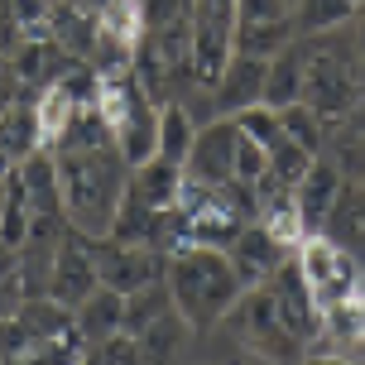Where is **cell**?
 I'll list each match as a JSON object with an SVG mask.
<instances>
[{
	"instance_id": "1",
	"label": "cell",
	"mask_w": 365,
	"mask_h": 365,
	"mask_svg": "<svg viewBox=\"0 0 365 365\" xmlns=\"http://www.w3.org/2000/svg\"><path fill=\"white\" fill-rule=\"evenodd\" d=\"M58 192H63V221L82 240H106L130 187V168L115 140L91 149H53Z\"/></svg>"
},
{
	"instance_id": "2",
	"label": "cell",
	"mask_w": 365,
	"mask_h": 365,
	"mask_svg": "<svg viewBox=\"0 0 365 365\" xmlns=\"http://www.w3.org/2000/svg\"><path fill=\"white\" fill-rule=\"evenodd\" d=\"M164 284L173 293V312L187 322V331H212L245 293L231 259L217 250H178L168 259Z\"/></svg>"
},
{
	"instance_id": "3",
	"label": "cell",
	"mask_w": 365,
	"mask_h": 365,
	"mask_svg": "<svg viewBox=\"0 0 365 365\" xmlns=\"http://www.w3.org/2000/svg\"><path fill=\"white\" fill-rule=\"evenodd\" d=\"M303 58H308L303 106H308L317 120L351 115L356 101H361V87H356V43H351V53H336L327 43H312V48H303Z\"/></svg>"
},
{
	"instance_id": "4",
	"label": "cell",
	"mask_w": 365,
	"mask_h": 365,
	"mask_svg": "<svg viewBox=\"0 0 365 365\" xmlns=\"http://www.w3.org/2000/svg\"><path fill=\"white\" fill-rule=\"evenodd\" d=\"M236 58V0L192 5V82L197 91H217L221 73Z\"/></svg>"
},
{
	"instance_id": "5",
	"label": "cell",
	"mask_w": 365,
	"mask_h": 365,
	"mask_svg": "<svg viewBox=\"0 0 365 365\" xmlns=\"http://www.w3.org/2000/svg\"><path fill=\"white\" fill-rule=\"evenodd\" d=\"M231 331H236L240 341L259 356H269V361H293V356H303V346L293 341L284 322H279V308H274V293L269 289H250L240 293V303L231 312Z\"/></svg>"
},
{
	"instance_id": "6",
	"label": "cell",
	"mask_w": 365,
	"mask_h": 365,
	"mask_svg": "<svg viewBox=\"0 0 365 365\" xmlns=\"http://www.w3.org/2000/svg\"><path fill=\"white\" fill-rule=\"evenodd\" d=\"M91 259H96V274H101V289L120 293V298L149 289V284H164V274H168V259L145 250V245L91 240Z\"/></svg>"
},
{
	"instance_id": "7",
	"label": "cell",
	"mask_w": 365,
	"mask_h": 365,
	"mask_svg": "<svg viewBox=\"0 0 365 365\" xmlns=\"http://www.w3.org/2000/svg\"><path fill=\"white\" fill-rule=\"evenodd\" d=\"M96 289H101V274H96V259H91V240H82L77 231H68V236H63V245L53 250L48 298H53L58 308L77 312Z\"/></svg>"
},
{
	"instance_id": "8",
	"label": "cell",
	"mask_w": 365,
	"mask_h": 365,
	"mask_svg": "<svg viewBox=\"0 0 365 365\" xmlns=\"http://www.w3.org/2000/svg\"><path fill=\"white\" fill-rule=\"evenodd\" d=\"M236 145L240 135L231 120H207L197 125V140H192V154L182 164V178L202 182V187H231L236 182Z\"/></svg>"
},
{
	"instance_id": "9",
	"label": "cell",
	"mask_w": 365,
	"mask_h": 365,
	"mask_svg": "<svg viewBox=\"0 0 365 365\" xmlns=\"http://www.w3.org/2000/svg\"><path fill=\"white\" fill-rule=\"evenodd\" d=\"M341 192H346L341 168L327 164V159H312V168L303 173V182L293 187V212H298V221H303L308 236H322V231H327V221H331V212H336Z\"/></svg>"
},
{
	"instance_id": "10",
	"label": "cell",
	"mask_w": 365,
	"mask_h": 365,
	"mask_svg": "<svg viewBox=\"0 0 365 365\" xmlns=\"http://www.w3.org/2000/svg\"><path fill=\"white\" fill-rule=\"evenodd\" d=\"M264 77H269V63H264V58H245V53L231 58V68L221 73L217 91H212L217 120H236L245 110H255L259 101H264Z\"/></svg>"
},
{
	"instance_id": "11",
	"label": "cell",
	"mask_w": 365,
	"mask_h": 365,
	"mask_svg": "<svg viewBox=\"0 0 365 365\" xmlns=\"http://www.w3.org/2000/svg\"><path fill=\"white\" fill-rule=\"evenodd\" d=\"M226 259H231V269H236L240 289H259V284H269L274 274L289 264V250L274 245V236L259 221H250V226L240 231V240L226 250Z\"/></svg>"
},
{
	"instance_id": "12",
	"label": "cell",
	"mask_w": 365,
	"mask_h": 365,
	"mask_svg": "<svg viewBox=\"0 0 365 365\" xmlns=\"http://www.w3.org/2000/svg\"><path fill=\"white\" fill-rule=\"evenodd\" d=\"M110 135H115V149H120V159H125L130 173L154 164V159H159V106L140 91L135 106H130V115L110 130Z\"/></svg>"
},
{
	"instance_id": "13",
	"label": "cell",
	"mask_w": 365,
	"mask_h": 365,
	"mask_svg": "<svg viewBox=\"0 0 365 365\" xmlns=\"http://www.w3.org/2000/svg\"><path fill=\"white\" fill-rule=\"evenodd\" d=\"M15 182L24 202H29V217H63V192H58V164L48 149L29 154L24 164H15Z\"/></svg>"
},
{
	"instance_id": "14",
	"label": "cell",
	"mask_w": 365,
	"mask_h": 365,
	"mask_svg": "<svg viewBox=\"0 0 365 365\" xmlns=\"http://www.w3.org/2000/svg\"><path fill=\"white\" fill-rule=\"evenodd\" d=\"M15 322L34 336L38 346H68V341H82V336H77L73 312L58 308L53 298H24L19 312H15Z\"/></svg>"
},
{
	"instance_id": "15",
	"label": "cell",
	"mask_w": 365,
	"mask_h": 365,
	"mask_svg": "<svg viewBox=\"0 0 365 365\" xmlns=\"http://www.w3.org/2000/svg\"><path fill=\"white\" fill-rule=\"evenodd\" d=\"M303 77H308V58L293 43L279 58H269V77H264V101L259 106L274 110V115L289 110V106H303Z\"/></svg>"
},
{
	"instance_id": "16",
	"label": "cell",
	"mask_w": 365,
	"mask_h": 365,
	"mask_svg": "<svg viewBox=\"0 0 365 365\" xmlns=\"http://www.w3.org/2000/svg\"><path fill=\"white\" fill-rule=\"evenodd\" d=\"M77 322V336H82V346H96V341H110V336H120V322H125V298L110 289H96L73 312Z\"/></svg>"
},
{
	"instance_id": "17",
	"label": "cell",
	"mask_w": 365,
	"mask_h": 365,
	"mask_svg": "<svg viewBox=\"0 0 365 365\" xmlns=\"http://www.w3.org/2000/svg\"><path fill=\"white\" fill-rule=\"evenodd\" d=\"M43 140H38V120H34V106L15 101L10 110H0V154L10 164H24L29 154H38Z\"/></svg>"
},
{
	"instance_id": "18",
	"label": "cell",
	"mask_w": 365,
	"mask_h": 365,
	"mask_svg": "<svg viewBox=\"0 0 365 365\" xmlns=\"http://www.w3.org/2000/svg\"><path fill=\"white\" fill-rule=\"evenodd\" d=\"M192 140H197V120L187 115V106H178V101L159 106V159L182 168L192 154Z\"/></svg>"
},
{
	"instance_id": "19",
	"label": "cell",
	"mask_w": 365,
	"mask_h": 365,
	"mask_svg": "<svg viewBox=\"0 0 365 365\" xmlns=\"http://www.w3.org/2000/svg\"><path fill=\"white\" fill-rule=\"evenodd\" d=\"M130 187H135V192H140L154 212H168V207L178 202L182 168L164 164V159H154V164H145V168H135V173H130Z\"/></svg>"
},
{
	"instance_id": "20",
	"label": "cell",
	"mask_w": 365,
	"mask_h": 365,
	"mask_svg": "<svg viewBox=\"0 0 365 365\" xmlns=\"http://www.w3.org/2000/svg\"><path fill=\"white\" fill-rule=\"evenodd\" d=\"M173 312V293H168V284H149V289H140V293H130L125 298V322H120V331L125 336H145L159 317H168Z\"/></svg>"
},
{
	"instance_id": "21",
	"label": "cell",
	"mask_w": 365,
	"mask_h": 365,
	"mask_svg": "<svg viewBox=\"0 0 365 365\" xmlns=\"http://www.w3.org/2000/svg\"><path fill=\"white\" fill-rule=\"evenodd\" d=\"M356 19V5L351 0H298V10H293V29L303 38H317V34H331V29H341Z\"/></svg>"
},
{
	"instance_id": "22",
	"label": "cell",
	"mask_w": 365,
	"mask_h": 365,
	"mask_svg": "<svg viewBox=\"0 0 365 365\" xmlns=\"http://www.w3.org/2000/svg\"><path fill=\"white\" fill-rule=\"evenodd\" d=\"M182 341H187V322H182L178 312H168V317H159L140 336V361L145 365H173L182 356Z\"/></svg>"
},
{
	"instance_id": "23",
	"label": "cell",
	"mask_w": 365,
	"mask_h": 365,
	"mask_svg": "<svg viewBox=\"0 0 365 365\" xmlns=\"http://www.w3.org/2000/svg\"><path fill=\"white\" fill-rule=\"evenodd\" d=\"M77 106L63 96L58 87H43V96L34 101V120H38V140H43V149H53L58 140H63V130L73 125Z\"/></svg>"
},
{
	"instance_id": "24",
	"label": "cell",
	"mask_w": 365,
	"mask_h": 365,
	"mask_svg": "<svg viewBox=\"0 0 365 365\" xmlns=\"http://www.w3.org/2000/svg\"><path fill=\"white\" fill-rule=\"evenodd\" d=\"M101 38L110 43H120V48H140L145 43V19H140V5H125V0H115V5H101Z\"/></svg>"
},
{
	"instance_id": "25",
	"label": "cell",
	"mask_w": 365,
	"mask_h": 365,
	"mask_svg": "<svg viewBox=\"0 0 365 365\" xmlns=\"http://www.w3.org/2000/svg\"><path fill=\"white\" fill-rule=\"evenodd\" d=\"M279 130H284V140H293V145L303 149V154H322V145H327V120H317L308 106H289V110H279Z\"/></svg>"
},
{
	"instance_id": "26",
	"label": "cell",
	"mask_w": 365,
	"mask_h": 365,
	"mask_svg": "<svg viewBox=\"0 0 365 365\" xmlns=\"http://www.w3.org/2000/svg\"><path fill=\"white\" fill-rule=\"evenodd\" d=\"M24 236H29V202H24L15 173H10V182H5V212H0V245L24 250Z\"/></svg>"
},
{
	"instance_id": "27",
	"label": "cell",
	"mask_w": 365,
	"mask_h": 365,
	"mask_svg": "<svg viewBox=\"0 0 365 365\" xmlns=\"http://www.w3.org/2000/svg\"><path fill=\"white\" fill-rule=\"evenodd\" d=\"M231 125H236V135H240V140H250V145H255V149H264V154L284 145L279 115H274V110H264V106H255V110H245V115H236Z\"/></svg>"
},
{
	"instance_id": "28",
	"label": "cell",
	"mask_w": 365,
	"mask_h": 365,
	"mask_svg": "<svg viewBox=\"0 0 365 365\" xmlns=\"http://www.w3.org/2000/svg\"><path fill=\"white\" fill-rule=\"evenodd\" d=\"M308 168H312V154H303L293 140H284L279 149H269V178H279L289 192L303 182V173H308Z\"/></svg>"
},
{
	"instance_id": "29",
	"label": "cell",
	"mask_w": 365,
	"mask_h": 365,
	"mask_svg": "<svg viewBox=\"0 0 365 365\" xmlns=\"http://www.w3.org/2000/svg\"><path fill=\"white\" fill-rule=\"evenodd\" d=\"M259 226H264V231L274 236V245H284V250H298V245L308 240L303 221H298V212H293V202H284V207L264 212V217H259Z\"/></svg>"
},
{
	"instance_id": "30",
	"label": "cell",
	"mask_w": 365,
	"mask_h": 365,
	"mask_svg": "<svg viewBox=\"0 0 365 365\" xmlns=\"http://www.w3.org/2000/svg\"><path fill=\"white\" fill-rule=\"evenodd\" d=\"M82 365H145V361H140V341L120 331V336L96 341V346L82 351Z\"/></svg>"
},
{
	"instance_id": "31",
	"label": "cell",
	"mask_w": 365,
	"mask_h": 365,
	"mask_svg": "<svg viewBox=\"0 0 365 365\" xmlns=\"http://www.w3.org/2000/svg\"><path fill=\"white\" fill-rule=\"evenodd\" d=\"M298 5L289 0H236V24H279V19H293Z\"/></svg>"
},
{
	"instance_id": "32",
	"label": "cell",
	"mask_w": 365,
	"mask_h": 365,
	"mask_svg": "<svg viewBox=\"0 0 365 365\" xmlns=\"http://www.w3.org/2000/svg\"><path fill=\"white\" fill-rule=\"evenodd\" d=\"M264 173H269V154L255 149L250 140H240V145H236V182L255 192L259 182H264Z\"/></svg>"
},
{
	"instance_id": "33",
	"label": "cell",
	"mask_w": 365,
	"mask_h": 365,
	"mask_svg": "<svg viewBox=\"0 0 365 365\" xmlns=\"http://www.w3.org/2000/svg\"><path fill=\"white\" fill-rule=\"evenodd\" d=\"M192 15V5L187 0H145L140 5V19H145V34H159V29H168L173 19Z\"/></svg>"
},
{
	"instance_id": "34",
	"label": "cell",
	"mask_w": 365,
	"mask_h": 365,
	"mask_svg": "<svg viewBox=\"0 0 365 365\" xmlns=\"http://www.w3.org/2000/svg\"><path fill=\"white\" fill-rule=\"evenodd\" d=\"M351 312H356V322H361V336H365V289L356 293V303H351Z\"/></svg>"
},
{
	"instance_id": "35",
	"label": "cell",
	"mask_w": 365,
	"mask_h": 365,
	"mask_svg": "<svg viewBox=\"0 0 365 365\" xmlns=\"http://www.w3.org/2000/svg\"><path fill=\"white\" fill-rule=\"evenodd\" d=\"M356 125H361V135H365V96L356 101Z\"/></svg>"
},
{
	"instance_id": "36",
	"label": "cell",
	"mask_w": 365,
	"mask_h": 365,
	"mask_svg": "<svg viewBox=\"0 0 365 365\" xmlns=\"http://www.w3.org/2000/svg\"><path fill=\"white\" fill-rule=\"evenodd\" d=\"M308 365H336V361H308Z\"/></svg>"
},
{
	"instance_id": "37",
	"label": "cell",
	"mask_w": 365,
	"mask_h": 365,
	"mask_svg": "<svg viewBox=\"0 0 365 365\" xmlns=\"http://www.w3.org/2000/svg\"><path fill=\"white\" fill-rule=\"evenodd\" d=\"M356 15H361V19H365V5H356Z\"/></svg>"
}]
</instances>
